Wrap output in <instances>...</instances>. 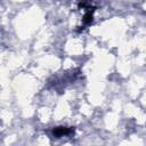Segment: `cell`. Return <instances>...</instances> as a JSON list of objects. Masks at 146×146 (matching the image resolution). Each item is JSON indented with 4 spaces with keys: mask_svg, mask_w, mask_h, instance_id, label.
<instances>
[{
    "mask_svg": "<svg viewBox=\"0 0 146 146\" xmlns=\"http://www.w3.org/2000/svg\"><path fill=\"white\" fill-rule=\"evenodd\" d=\"M91 21H92V13H91V11H88V13L86 14L84 18H83V27H84V26H88V25L91 23Z\"/></svg>",
    "mask_w": 146,
    "mask_h": 146,
    "instance_id": "cell-2",
    "label": "cell"
},
{
    "mask_svg": "<svg viewBox=\"0 0 146 146\" xmlns=\"http://www.w3.org/2000/svg\"><path fill=\"white\" fill-rule=\"evenodd\" d=\"M71 133H74V129H73V128L57 127V128L52 129V135H54V137H56V138L64 137V136H70Z\"/></svg>",
    "mask_w": 146,
    "mask_h": 146,
    "instance_id": "cell-1",
    "label": "cell"
}]
</instances>
